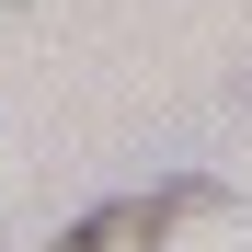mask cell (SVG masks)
Here are the masks:
<instances>
[{"instance_id":"obj_1","label":"cell","mask_w":252,"mask_h":252,"mask_svg":"<svg viewBox=\"0 0 252 252\" xmlns=\"http://www.w3.org/2000/svg\"><path fill=\"white\" fill-rule=\"evenodd\" d=\"M184 206H206V184H160V195H115V206H92V218H80L69 241H46V252H160Z\"/></svg>"}]
</instances>
